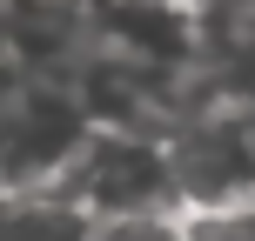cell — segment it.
<instances>
[{"label": "cell", "instance_id": "3", "mask_svg": "<svg viewBox=\"0 0 255 241\" xmlns=\"http://www.w3.org/2000/svg\"><path fill=\"white\" fill-rule=\"evenodd\" d=\"M47 194L74 201L88 221H128V215H175V181H168V148L141 134H88L61 181Z\"/></svg>", "mask_w": 255, "mask_h": 241}, {"label": "cell", "instance_id": "7", "mask_svg": "<svg viewBox=\"0 0 255 241\" xmlns=\"http://www.w3.org/2000/svg\"><path fill=\"white\" fill-rule=\"evenodd\" d=\"M242 121H249V141H255V107H242Z\"/></svg>", "mask_w": 255, "mask_h": 241}, {"label": "cell", "instance_id": "4", "mask_svg": "<svg viewBox=\"0 0 255 241\" xmlns=\"http://www.w3.org/2000/svg\"><path fill=\"white\" fill-rule=\"evenodd\" d=\"M94 221L61 194H0V241H88Z\"/></svg>", "mask_w": 255, "mask_h": 241}, {"label": "cell", "instance_id": "5", "mask_svg": "<svg viewBox=\"0 0 255 241\" xmlns=\"http://www.w3.org/2000/svg\"><path fill=\"white\" fill-rule=\"evenodd\" d=\"M88 241H188L181 215H128V221H94Z\"/></svg>", "mask_w": 255, "mask_h": 241}, {"label": "cell", "instance_id": "1", "mask_svg": "<svg viewBox=\"0 0 255 241\" xmlns=\"http://www.w3.org/2000/svg\"><path fill=\"white\" fill-rule=\"evenodd\" d=\"M168 181L175 215H235L255 208V141L242 107H195L168 127Z\"/></svg>", "mask_w": 255, "mask_h": 241}, {"label": "cell", "instance_id": "6", "mask_svg": "<svg viewBox=\"0 0 255 241\" xmlns=\"http://www.w3.org/2000/svg\"><path fill=\"white\" fill-rule=\"evenodd\" d=\"M181 235L188 241H255V208H235V215H181Z\"/></svg>", "mask_w": 255, "mask_h": 241}, {"label": "cell", "instance_id": "2", "mask_svg": "<svg viewBox=\"0 0 255 241\" xmlns=\"http://www.w3.org/2000/svg\"><path fill=\"white\" fill-rule=\"evenodd\" d=\"M88 134L94 127L67 80H20L0 101V194H47Z\"/></svg>", "mask_w": 255, "mask_h": 241}]
</instances>
